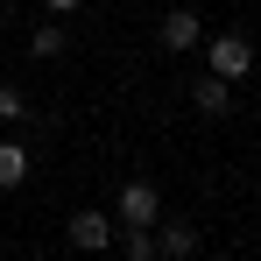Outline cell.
<instances>
[{
  "label": "cell",
  "mask_w": 261,
  "mask_h": 261,
  "mask_svg": "<svg viewBox=\"0 0 261 261\" xmlns=\"http://www.w3.org/2000/svg\"><path fill=\"white\" fill-rule=\"evenodd\" d=\"M205 71H219V78H247L254 71V43L240 36V29H226V36H205Z\"/></svg>",
  "instance_id": "obj_1"
},
{
  "label": "cell",
  "mask_w": 261,
  "mask_h": 261,
  "mask_svg": "<svg viewBox=\"0 0 261 261\" xmlns=\"http://www.w3.org/2000/svg\"><path fill=\"white\" fill-rule=\"evenodd\" d=\"M113 212H120V226H163V191L148 176H127L120 198H113Z\"/></svg>",
  "instance_id": "obj_2"
},
{
  "label": "cell",
  "mask_w": 261,
  "mask_h": 261,
  "mask_svg": "<svg viewBox=\"0 0 261 261\" xmlns=\"http://www.w3.org/2000/svg\"><path fill=\"white\" fill-rule=\"evenodd\" d=\"M155 43L170 49V57L205 49V21H198V7H170V14H163V29H155Z\"/></svg>",
  "instance_id": "obj_3"
},
{
  "label": "cell",
  "mask_w": 261,
  "mask_h": 261,
  "mask_svg": "<svg viewBox=\"0 0 261 261\" xmlns=\"http://www.w3.org/2000/svg\"><path fill=\"white\" fill-rule=\"evenodd\" d=\"M71 247L78 254H106L113 247V212H71Z\"/></svg>",
  "instance_id": "obj_4"
},
{
  "label": "cell",
  "mask_w": 261,
  "mask_h": 261,
  "mask_svg": "<svg viewBox=\"0 0 261 261\" xmlns=\"http://www.w3.org/2000/svg\"><path fill=\"white\" fill-rule=\"evenodd\" d=\"M191 106H198L205 120H219V113H233V78H219V71H205V78L191 85Z\"/></svg>",
  "instance_id": "obj_5"
},
{
  "label": "cell",
  "mask_w": 261,
  "mask_h": 261,
  "mask_svg": "<svg viewBox=\"0 0 261 261\" xmlns=\"http://www.w3.org/2000/svg\"><path fill=\"white\" fill-rule=\"evenodd\" d=\"M71 49V36H64V14H49L43 29H29V57H43V64H57Z\"/></svg>",
  "instance_id": "obj_6"
},
{
  "label": "cell",
  "mask_w": 261,
  "mask_h": 261,
  "mask_svg": "<svg viewBox=\"0 0 261 261\" xmlns=\"http://www.w3.org/2000/svg\"><path fill=\"white\" fill-rule=\"evenodd\" d=\"M155 247H163V261H184V254H198V226H184V219H170V226L155 233Z\"/></svg>",
  "instance_id": "obj_7"
},
{
  "label": "cell",
  "mask_w": 261,
  "mask_h": 261,
  "mask_svg": "<svg viewBox=\"0 0 261 261\" xmlns=\"http://www.w3.org/2000/svg\"><path fill=\"white\" fill-rule=\"evenodd\" d=\"M21 184H29V148L0 141V191H21Z\"/></svg>",
  "instance_id": "obj_8"
},
{
  "label": "cell",
  "mask_w": 261,
  "mask_h": 261,
  "mask_svg": "<svg viewBox=\"0 0 261 261\" xmlns=\"http://www.w3.org/2000/svg\"><path fill=\"white\" fill-rule=\"evenodd\" d=\"M120 254H127V261H163V247H155V226H127V233H120Z\"/></svg>",
  "instance_id": "obj_9"
},
{
  "label": "cell",
  "mask_w": 261,
  "mask_h": 261,
  "mask_svg": "<svg viewBox=\"0 0 261 261\" xmlns=\"http://www.w3.org/2000/svg\"><path fill=\"white\" fill-rule=\"evenodd\" d=\"M7 120H29V92L21 85H0V127Z\"/></svg>",
  "instance_id": "obj_10"
},
{
  "label": "cell",
  "mask_w": 261,
  "mask_h": 261,
  "mask_svg": "<svg viewBox=\"0 0 261 261\" xmlns=\"http://www.w3.org/2000/svg\"><path fill=\"white\" fill-rule=\"evenodd\" d=\"M43 7L49 14H78V0H43Z\"/></svg>",
  "instance_id": "obj_11"
}]
</instances>
